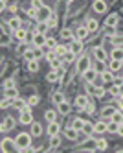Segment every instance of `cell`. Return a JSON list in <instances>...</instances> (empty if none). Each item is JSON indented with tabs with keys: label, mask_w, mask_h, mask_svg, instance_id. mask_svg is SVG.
<instances>
[{
	"label": "cell",
	"mask_w": 123,
	"mask_h": 153,
	"mask_svg": "<svg viewBox=\"0 0 123 153\" xmlns=\"http://www.w3.org/2000/svg\"><path fill=\"white\" fill-rule=\"evenodd\" d=\"M31 133H18L17 138H15V144H17V149L18 151H28L31 148Z\"/></svg>",
	"instance_id": "obj_1"
},
{
	"label": "cell",
	"mask_w": 123,
	"mask_h": 153,
	"mask_svg": "<svg viewBox=\"0 0 123 153\" xmlns=\"http://www.w3.org/2000/svg\"><path fill=\"white\" fill-rule=\"evenodd\" d=\"M33 116H31V105H28L24 111H20V118H18V122L20 124H24V126H28V124H33V120H31Z\"/></svg>",
	"instance_id": "obj_2"
},
{
	"label": "cell",
	"mask_w": 123,
	"mask_h": 153,
	"mask_svg": "<svg viewBox=\"0 0 123 153\" xmlns=\"http://www.w3.org/2000/svg\"><path fill=\"white\" fill-rule=\"evenodd\" d=\"M52 15H53L52 9H50L48 6H42V7L39 9V13H37V20H39V22H48V19H50Z\"/></svg>",
	"instance_id": "obj_3"
},
{
	"label": "cell",
	"mask_w": 123,
	"mask_h": 153,
	"mask_svg": "<svg viewBox=\"0 0 123 153\" xmlns=\"http://www.w3.org/2000/svg\"><path fill=\"white\" fill-rule=\"evenodd\" d=\"M88 68H90V59H88L86 56H81L79 59H77V72H79V74H85Z\"/></svg>",
	"instance_id": "obj_4"
},
{
	"label": "cell",
	"mask_w": 123,
	"mask_h": 153,
	"mask_svg": "<svg viewBox=\"0 0 123 153\" xmlns=\"http://www.w3.org/2000/svg\"><path fill=\"white\" fill-rule=\"evenodd\" d=\"M86 92H88V94H94V96H97V98H101V96L105 94V89H103L101 85L88 83V85H86Z\"/></svg>",
	"instance_id": "obj_5"
},
{
	"label": "cell",
	"mask_w": 123,
	"mask_h": 153,
	"mask_svg": "<svg viewBox=\"0 0 123 153\" xmlns=\"http://www.w3.org/2000/svg\"><path fill=\"white\" fill-rule=\"evenodd\" d=\"M83 78H85V81H86V83H94V81L99 78V72H97L96 68H88V70L83 74Z\"/></svg>",
	"instance_id": "obj_6"
},
{
	"label": "cell",
	"mask_w": 123,
	"mask_h": 153,
	"mask_svg": "<svg viewBox=\"0 0 123 153\" xmlns=\"http://www.w3.org/2000/svg\"><path fill=\"white\" fill-rule=\"evenodd\" d=\"M0 148H2V151L4 153H7V151H11L13 148H17V144H15V140H11V138H2V142H0Z\"/></svg>",
	"instance_id": "obj_7"
},
{
	"label": "cell",
	"mask_w": 123,
	"mask_h": 153,
	"mask_svg": "<svg viewBox=\"0 0 123 153\" xmlns=\"http://www.w3.org/2000/svg\"><path fill=\"white\" fill-rule=\"evenodd\" d=\"M88 33H90V31L86 30V26H81V28H77V30L74 31V39H77V41H85V39L88 37Z\"/></svg>",
	"instance_id": "obj_8"
},
{
	"label": "cell",
	"mask_w": 123,
	"mask_h": 153,
	"mask_svg": "<svg viewBox=\"0 0 123 153\" xmlns=\"http://www.w3.org/2000/svg\"><path fill=\"white\" fill-rule=\"evenodd\" d=\"M13 127H15V120L11 118V116H6L4 122H2V127H0V131H2V133H7V131H11Z\"/></svg>",
	"instance_id": "obj_9"
},
{
	"label": "cell",
	"mask_w": 123,
	"mask_h": 153,
	"mask_svg": "<svg viewBox=\"0 0 123 153\" xmlns=\"http://www.w3.org/2000/svg\"><path fill=\"white\" fill-rule=\"evenodd\" d=\"M70 52H72V53H75V56H79V53L83 52V41L74 39V41L70 42Z\"/></svg>",
	"instance_id": "obj_10"
},
{
	"label": "cell",
	"mask_w": 123,
	"mask_h": 153,
	"mask_svg": "<svg viewBox=\"0 0 123 153\" xmlns=\"http://www.w3.org/2000/svg\"><path fill=\"white\" fill-rule=\"evenodd\" d=\"M7 26L11 28V31H17V30L22 28V22H20V19H18V17H11V19L7 20Z\"/></svg>",
	"instance_id": "obj_11"
},
{
	"label": "cell",
	"mask_w": 123,
	"mask_h": 153,
	"mask_svg": "<svg viewBox=\"0 0 123 153\" xmlns=\"http://www.w3.org/2000/svg\"><path fill=\"white\" fill-rule=\"evenodd\" d=\"M88 103H90V102H88L86 96H77V98H75V107L79 109V111H85V107H86Z\"/></svg>",
	"instance_id": "obj_12"
},
{
	"label": "cell",
	"mask_w": 123,
	"mask_h": 153,
	"mask_svg": "<svg viewBox=\"0 0 123 153\" xmlns=\"http://www.w3.org/2000/svg\"><path fill=\"white\" fill-rule=\"evenodd\" d=\"M46 39H48V37H44V33H35L31 41H33V45H35V46H39V48H41V46L46 45Z\"/></svg>",
	"instance_id": "obj_13"
},
{
	"label": "cell",
	"mask_w": 123,
	"mask_h": 153,
	"mask_svg": "<svg viewBox=\"0 0 123 153\" xmlns=\"http://www.w3.org/2000/svg\"><path fill=\"white\" fill-rule=\"evenodd\" d=\"M114 78H116V74H114L112 70H105V72H101V79H103V83H114Z\"/></svg>",
	"instance_id": "obj_14"
},
{
	"label": "cell",
	"mask_w": 123,
	"mask_h": 153,
	"mask_svg": "<svg viewBox=\"0 0 123 153\" xmlns=\"http://www.w3.org/2000/svg\"><path fill=\"white\" fill-rule=\"evenodd\" d=\"M94 11H96V13H105V11H107L105 0H94Z\"/></svg>",
	"instance_id": "obj_15"
},
{
	"label": "cell",
	"mask_w": 123,
	"mask_h": 153,
	"mask_svg": "<svg viewBox=\"0 0 123 153\" xmlns=\"http://www.w3.org/2000/svg\"><path fill=\"white\" fill-rule=\"evenodd\" d=\"M94 56H96L97 61H107V52H105V48H101V46L94 48Z\"/></svg>",
	"instance_id": "obj_16"
},
{
	"label": "cell",
	"mask_w": 123,
	"mask_h": 153,
	"mask_svg": "<svg viewBox=\"0 0 123 153\" xmlns=\"http://www.w3.org/2000/svg\"><path fill=\"white\" fill-rule=\"evenodd\" d=\"M15 37H17L18 42H26V39H28V30H24V28L17 30V31H15Z\"/></svg>",
	"instance_id": "obj_17"
},
{
	"label": "cell",
	"mask_w": 123,
	"mask_h": 153,
	"mask_svg": "<svg viewBox=\"0 0 123 153\" xmlns=\"http://www.w3.org/2000/svg\"><path fill=\"white\" fill-rule=\"evenodd\" d=\"M85 26H86V30H88V31H96V30L99 28V22H97L96 19H86Z\"/></svg>",
	"instance_id": "obj_18"
},
{
	"label": "cell",
	"mask_w": 123,
	"mask_h": 153,
	"mask_svg": "<svg viewBox=\"0 0 123 153\" xmlns=\"http://www.w3.org/2000/svg\"><path fill=\"white\" fill-rule=\"evenodd\" d=\"M28 105H29V103H28L26 100H22V98H15V102H13V107L18 109V111H24Z\"/></svg>",
	"instance_id": "obj_19"
},
{
	"label": "cell",
	"mask_w": 123,
	"mask_h": 153,
	"mask_svg": "<svg viewBox=\"0 0 123 153\" xmlns=\"http://www.w3.org/2000/svg\"><path fill=\"white\" fill-rule=\"evenodd\" d=\"M116 111H118V109H116L114 105H108V107H105L103 111H101V116H103V118H112V114H114Z\"/></svg>",
	"instance_id": "obj_20"
},
{
	"label": "cell",
	"mask_w": 123,
	"mask_h": 153,
	"mask_svg": "<svg viewBox=\"0 0 123 153\" xmlns=\"http://www.w3.org/2000/svg\"><path fill=\"white\" fill-rule=\"evenodd\" d=\"M77 133H79V131H75L72 126H68V129H66V133H64V137L66 138H68V140H77V137H79V135H77Z\"/></svg>",
	"instance_id": "obj_21"
},
{
	"label": "cell",
	"mask_w": 123,
	"mask_h": 153,
	"mask_svg": "<svg viewBox=\"0 0 123 153\" xmlns=\"http://www.w3.org/2000/svg\"><path fill=\"white\" fill-rule=\"evenodd\" d=\"M118 20H119V17H118L116 13H112V15H108V17H107V20H105V24H107L108 28H114V26L118 24Z\"/></svg>",
	"instance_id": "obj_22"
},
{
	"label": "cell",
	"mask_w": 123,
	"mask_h": 153,
	"mask_svg": "<svg viewBox=\"0 0 123 153\" xmlns=\"http://www.w3.org/2000/svg\"><path fill=\"white\" fill-rule=\"evenodd\" d=\"M72 127L75 129V131H83V127H85V120L83 118H74V122H72Z\"/></svg>",
	"instance_id": "obj_23"
},
{
	"label": "cell",
	"mask_w": 123,
	"mask_h": 153,
	"mask_svg": "<svg viewBox=\"0 0 123 153\" xmlns=\"http://www.w3.org/2000/svg\"><path fill=\"white\" fill-rule=\"evenodd\" d=\"M83 149H86V151L97 149V140H86V142H83Z\"/></svg>",
	"instance_id": "obj_24"
},
{
	"label": "cell",
	"mask_w": 123,
	"mask_h": 153,
	"mask_svg": "<svg viewBox=\"0 0 123 153\" xmlns=\"http://www.w3.org/2000/svg\"><path fill=\"white\" fill-rule=\"evenodd\" d=\"M59 131H61V126H59L57 122H50V126H48V133H50V137H52V135H59Z\"/></svg>",
	"instance_id": "obj_25"
},
{
	"label": "cell",
	"mask_w": 123,
	"mask_h": 153,
	"mask_svg": "<svg viewBox=\"0 0 123 153\" xmlns=\"http://www.w3.org/2000/svg\"><path fill=\"white\" fill-rule=\"evenodd\" d=\"M61 37L64 41H74V31L70 28H64V30H61Z\"/></svg>",
	"instance_id": "obj_26"
},
{
	"label": "cell",
	"mask_w": 123,
	"mask_h": 153,
	"mask_svg": "<svg viewBox=\"0 0 123 153\" xmlns=\"http://www.w3.org/2000/svg\"><path fill=\"white\" fill-rule=\"evenodd\" d=\"M57 107H59V113H61V114H68V113H70V109H72V105L66 102V100H64L63 103H59Z\"/></svg>",
	"instance_id": "obj_27"
},
{
	"label": "cell",
	"mask_w": 123,
	"mask_h": 153,
	"mask_svg": "<svg viewBox=\"0 0 123 153\" xmlns=\"http://www.w3.org/2000/svg\"><path fill=\"white\" fill-rule=\"evenodd\" d=\"M121 65H123V61H119V59H110L108 67H110V70H112V72H118L121 68Z\"/></svg>",
	"instance_id": "obj_28"
},
{
	"label": "cell",
	"mask_w": 123,
	"mask_h": 153,
	"mask_svg": "<svg viewBox=\"0 0 123 153\" xmlns=\"http://www.w3.org/2000/svg\"><path fill=\"white\" fill-rule=\"evenodd\" d=\"M94 127H96V133H107L108 131V124L107 122H97V124H94Z\"/></svg>",
	"instance_id": "obj_29"
},
{
	"label": "cell",
	"mask_w": 123,
	"mask_h": 153,
	"mask_svg": "<svg viewBox=\"0 0 123 153\" xmlns=\"http://www.w3.org/2000/svg\"><path fill=\"white\" fill-rule=\"evenodd\" d=\"M29 133L33 137H41L42 135V126L41 124H31V131H29Z\"/></svg>",
	"instance_id": "obj_30"
},
{
	"label": "cell",
	"mask_w": 123,
	"mask_h": 153,
	"mask_svg": "<svg viewBox=\"0 0 123 153\" xmlns=\"http://www.w3.org/2000/svg\"><path fill=\"white\" fill-rule=\"evenodd\" d=\"M28 70L31 74H35L39 70V59H33V61H28Z\"/></svg>",
	"instance_id": "obj_31"
},
{
	"label": "cell",
	"mask_w": 123,
	"mask_h": 153,
	"mask_svg": "<svg viewBox=\"0 0 123 153\" xmlns=\"http://www.w3.org/2000/svg\"><path fill=\"white\" fill-rule=\"evenodd\" d=\"M110 57H112V59H119V61H123V48H114L112 53H110Z\"/></svg>",
	"instance_id": "obj_32"
},
{
	"label": "cell",
	"mask_w": 123,
	"mask_h": 153,
	"mask_svg": "<svg viewBox=\"0 0 123 153\" xmlns=\"http://www.w3.org/2000/svg\"><path fill=\"white\" fill-rule=\"evenodd\" d=\"M22 56H24V59H26V61H33V59H37V56H35V50H29V48H28L24 53H22Z\"/></svg>",
	"instance_id": "obj_33"
},
{
	"label": "cell",
	"mask_w": 123,
	"mask_h": 153,
	"mask_svg": "<svg viewBox=\"0 0 123 153\" xmlns=\"http://www.w3.org/2000/svg\"><path fill=\"white\" fill-rule=\"evenodd\" d=\"M46 79L50 81V83H55V81H59L61 78H59V74H57V70H52L48 76H46Z\"/></svg>",
	"instance_id": "obj_34"
},
{
	"label": "cell",
	"mask_w": 123,
	"mask_h": 153,
	"mask_svg": "<svg viewBox=\"0 0 123 153\" xmlns=\"http://www.w3.org/2000/svg\"><path fill=\"white\" fill-rule=\"evenodd\" d=\"M59 146H61L59 135H52V138H50V148H59Z\"/></svg>",
	"instance_id": "obj_35"
},
{
	"label": "cell",
	"mask_w": 123,
	"mask_h": 153,
	"mask_svg": "<svg viewBox=\"0 0 123 153\" xmlns=\"http://www.w3.org/2000/svg\"><path fill=\"white\" fill-rule=\"evenodd\" d=\"M118 129H119V124L114 122V120H110L108 122V133H118Z\"/></svg>",
	"instance_id": "obj_36"
},
{
	"label": "cell",
	"mask_w": 123,
	"mask_h": 153,
	"mask_svg": "<svg viewBox=\"0 0 123 153\" xmlns=\"http://www.w3.org/2000/svg\"><path fill=\"white\" fill-rule=\"evenodd\" d=\"M83 131H85L86 135H90V133H96V127H94V124H90V122H85Z\"/></svg>",
	"instance_id": "obj_37"
},
{
	"label": "cell",
	"mask_w": 123,
	"mask_h": 153,
	"mask_svg": "<svg viewBox=\"0 0 123 153\" xmlns=\"http://www.w3.org/2000/svg\"><path fill=\"white\" fill-rule=\"evenodd\" d=\"M55 52H57V56H59V57H64V56H66V52H68V48H64L63 45H57V46H55Z\"/></svg>",
	"instance_id": "obj_38"
},
{
	"label": "cell",
	"mask_w": 123,
	"mask_h": 153,
	"mask_svg": "<svg viewBox=\"0 0 123 153\" xmlns=\"http://www.w3.org/2000/svg\"><path fill=\"white\" fill-rule=\"evenodd\" d=\"M13 102H15V100H11V98L4 96V98H2V103H0V107H2V109H7L9 105H13Z\"/></svg>",
	"instance_id": "obj_39"
},
{
	"label": "cell",
	"mask_w": 123,
	"mask_h": 153,
	"mask_svg": "<svg viewBox=\"0 0 123 153\" xmlns=\"http://www.w3.org/2000/svg\"><path fill=\"white\" fill-rule=\"evenodd\" d=\"M52 98H53V102H55V103H57V105L64 102V94H63V92H55V94H53Z\"/></svg>",
	"instance_id": "obj_40"
},
{
	"label": "cell",
	"mask_w": 123,
	"mask_h": 153,
	"mask_svg": "<svg viewBox=\"0 0 123 153\" xmlns=\"http://www.w3.org/2000/svg\"><path fill=\"white\" fill-rule=\"evenodd\" d=\"M44 57H46L48 61H53V59H57L59 56H57V52H55V50H52V48H50V50L46 52V56H44Z\"/></svg>",
	"instance_id": "obj_41"
},
{
	"label": "cell",
	"mask_w": 123,
	"mask_h": 153,
	"mask_svg": "<svg viewBox=\"0 0 123 153\" xmlns=\"http://www.w3.org/2000/svg\"><path fill=\"white\" fill-rule=\"evenodd\" d=\"M44 118L48 120V122H55V118H57V114H55V111H46V114H44Z\"/></svg>",
	"instance_id": "obj_42"
},
{
	"label": "cell",
	"mask_w": 123,
	"mask_h": 153,
	"mask_svg": "<svg viewBox=\"0 0 123 153\" xmlns=\"http://www.w3.org/2000/svg\"><path fill=\"white\" fill-rule=\"evenodd\" d=\"M6 96L11 98V100H15V98H18V91L17 89H7L6 91Z\"/></svg>",
	"instance_id": "obj_43"
},
{
	"label": "cell",
	"mask_w": 123,
	"mask_h": 153,
	"mask_svg": "<svg viewBox=\"0 0 123 153\" xmlns=\"http://www.w3.org/2000/svg\"><path fill=\"white\" fill-rule=\"evenodd\" d=\"M97 149L99 151H105L107 149V140L105 138H97Z\"/></svg>",
	"instance_id": "obj_44"
},
{
	"label": "cell",
	"mask_w": 123,
	"mask_h": 153,
	"mask_svg": "<svg viewBox=\"0 0 123 153\" xmlns=\"http://www.w3.org/2000/svg\"><path fill=\"white\" fill-rule=\"evenodd\" d=\"M110 120H114V122L121 124V122H123V114H121V111H116V113L112 114V118H110Z\"/></svg>",
	"instance_id": "obj_45"
},
{
	"label": "cell",
	"mask_w": 123,
	"mask_h": 153,
	"mask_svg": "<svg viewBox=\"0 0 123 153\" xmlns=\"http://www.w3.org/2000/svg\"><path fill=\"white\" fill-rule=\"evenodd\" d=\"M108 92L112 94V96H119V92H121V87H118V85H112L108 89Z\"/></svg>",
	"instance_id": "obj_46"
},
{
	"label": "cell",
	"mask_w": 123,
	"mask_h": 153,
	"mask_svg": "<svg viewBox=\"0 0 123 153\" xmlns=\"http://www.w3.org/2000/svg\"><path fill=\"white\" fill-rule=\"evenodd\" d=\"M46 46L52 48V50H55V46H57V41H55L53 37H48V39H46Z\"/></svg>",
	"instance_id": "obj_47"
},
{
	"label": "cell",
	"mask_w": 123,
	"mask_h": 153,
	"mask_svg": "<svg viewBox=\"0 0 123 153\" xmlns=\"http://www.w3.org/2000/svg\"><path fill=\"white\" fill-rule=\"evenodd\" d=\"M61 59H63V57H57V59H53V61H50V65H52V68H53V70H57V68H61Z\"/></svg>",
	"instance_id": "obj_48"
},
{
	"label": "cell",
	"mask_w": 123,
	"mask_h": 153,
	"mask_svg": "<svg viewBox=\"0 0 123 153\" xmlns=\"http://www.w3.org/2000/svg\"><path fill=\"white\" fill-rule=\"evenodd\" d=\"M48 28H55V26H57V17H55V15H52L50 19H48Z\"/></svg>",
	"instance_id": "obj_49"
},
{
	"label": "cell",
	"mask_w": 123,
	"mask_h": 153,
	"mask_svg": "<svg viewBox=\"0 0 123 153\" xmlns=\"http://www.w3.org/2000/svg\"><path fill=\"white\" fill-rule=\"evenodd\" d=\"M7 89H15V81L13 79H6L4 81V91H7Z\"/></svg>",
	"instance_id": "obj_50"
},
{
	"label": "cell",
	"mask_w": 123,
	"mask_h": 153,
	"mask_svg": "<svg viewBox=\"0 0 123 153\" xmlns=\"http://www.w3.org/2000/svg\"><path fill=\"white\" fill-rule=\"evenodd\" d=\"M37 13H39V9H35V7H29L28 9V17L29 19H37Z\"/></svg>",
	"instance_id": "obj_51"
},
{
	"label": "cell",
	"mask_w": 123,
	"mask_h": 153,
	"mask_svg": "<svg viewBox=\"0 0 123 153\" xmlns=\"http://www.w3.org/2000/svg\"><path fill=\"white\" fill-rule=\"evenodd\" d=\"M28 103L33 107V105H37L39 103V96H29V100H28Z\"/></svg>",
	"instance_id": "obj_52"
},
{
	"label": "cell",
	"mask_w": 123,
	"mask_h": 153,
	"mask_svg": "<svg viewBox=\"0 0 123 153\" xmlns=\"http://www.w3.org/2000/svg\"><path fill=\"white\" fill-rule=\"evenodd\" d=\"M44 4L41 2V0H31V7H35V9H41Z\"/></svg>",
	"instance_id": "obj_53"
},
{
	"label": "cell",
	"mask_w": 123,
	"mask_h": 153,
	"mask_svg": "<svg viewBox=\"0 0 123 153\" xmlns=\"http://www.w3.org/2000/svg\"><path fill=\"white\" fill-rule=\"evenodd\" d=\"M63 59H68V61H70V63H72V61H74V59H75V53H72V52H70V50H68V52H66V56H64V57H63Z\"/></svg>",
	"instance_id": "obj_54"
},
{
	"label": "cell",
	"mask_w": 123,
	"mask_h": 153,
	"mask_svg": "<svg viewBox=\"0 0 123 153\" xmlns=\"http://www.w3.org/2000/svg\"><path fill=\"white\" fill-rule=\"evenodd\" d=\"M26 50H28V48H26V42H20V46L17 48V52H18V53H24Z\"/></svg>",
	"instance_id": "obj_55"
},
{
	"label": "cell",
	"mask_w": 123,
	"mask_h": 153,
	"mask_svg": "<svg viewBox=\"0 0 123 153\" xmlns=\"http://www.w3.org/2000/svg\"><path fill=\"white\" fill-rule=\"evenodd\" d=\"M85 111H86V113H88V114H92V113H94V111H96V109H94V105H92V103H88V105H86V107H85Z\"/></svg>",
	"instance_id": "obj_56"
},
{
	"label": "cell",
	"mask_w": 123,
	"mask_h": 153,
	"mask_svg": "<svg viewBox=\"0 0 123 153\" xmlns=\"http://www.w3.org/2000/svg\"><path fill=\"white\" fill-rule=\"evenodd\" d=\"M7 42H9V37H7V33H4V35H2V45L6 46Z\"/></svg>",
	"instance_id": "obj_57"
},
{
	"label": "cell",
	"mask_w": 123,
	"mask_h": 153,
	"mask_svg": "<svg viewBox=\"0 0 123 153\" xmlns=\"http://www.w3.org/2000/svg\"><path fill=\"white\" fill-rule=\"evenodd\" d=\"M35 56H37V59H39V57H42V52H41V48H39V46H35Z\"/></svg>",
	"instance_id": "obj_58"
},
{
	"label": "cell",
	"mask_w": 123,
	"mask_h": 153,
	"mask_svg": "<svg viewBox=\"0 0 123 153\" xmlns=\"http://www.w3.org/2000/svg\"><path fill=\"white\" fill-rule=\"evenodd\" d=\"M9 11L15 13V11H17V4H11V6H9Z\"/></svg>",
	"instance_id": "obj_59"
},
{
	"label": "cell",
	"mask_w": 123,
	"mask_h": 153,
	"mask_svg": "<svg viewBox=\"0 0 123 153\" xmlns=\"http://www.w3.org/2000/svg\"><path fill=\"white\" fill-rule=\"evenodd\" d=\"M68 2H74V0H68Z\"/></svg>",
	"instance_id": "obj_60"
}]
</instances>
